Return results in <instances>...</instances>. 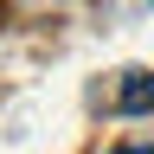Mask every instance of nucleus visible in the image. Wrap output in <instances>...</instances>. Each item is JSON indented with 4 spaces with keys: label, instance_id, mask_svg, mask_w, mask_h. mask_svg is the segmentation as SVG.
<instances>
[{
    "label": "nucleus",
    "instance_id": "1",
    "mask_svg": "<svg viewBox=\"0 0 154 154\" xmlns=\"http://www.w3.org/2000/svg\"><path fill=\"white\" fill-rule=\"evenodd\" d=\"M116 109H122V116L154 109V77H148V71H128V77H122V96H116Z\"/></svg>",
    "mask_w": 154,
    "mask_h": 154
},
{
    "label": "nucleus",
    "instance_id": "2",
    "mask_svg": "<svg viewBox=\"0 0 154 154\" xmlns=\"http://www.w3.org/2000/svg\"><path fill=\"white\" fill-rule=\"evenodd\" d=\"M109 154H154V148H109Z\"/></svg>",
    "mask_w": 154,
    "mask_h": 154
}]
</instances>
